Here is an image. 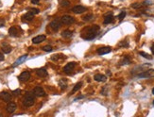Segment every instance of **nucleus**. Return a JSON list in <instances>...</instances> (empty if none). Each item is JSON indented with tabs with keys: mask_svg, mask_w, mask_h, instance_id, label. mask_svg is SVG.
<instances>
[{
	"mask_svg": "<svg viewBox=\"0 0 154 117\" xmlns=\"http://www.w3.org/2000/svg\"><path fill=\"white\" fill-rule=\"evenodd\" d=\"M29 12H31V13H33V14H38L39 12H40V10H38V9H34V8H31V9H29Z\"/></svg>",
	"mask_w": 154,
	"mask_h": 117,
	"instance_id": "nucleus-30",
	"label": "nucleus"
},
{
	"mask_svg": "<svg viewBox=\"0 0 154 117\" xmlns=\"http://www.w3.org/2000/svg\"><path fill=\"white\" fill-rule=\"evenodd\" d=\"M36 74H37V76H39L40 78H45V77H47V71H46V69H44V68H40V69H38L37 71H36Z\"/></svg>",
	"mask_w": 154,
	"mask_h": 117,
	"instance_id": "nucleus-13",
	"label": "nucleus"
},
{
	"mask_svg": "<svg viewBox=\"0 0 154 117\" xmlns=\"http://www.w3.org/2000/svg\"><path fill=\"white\" fill-rule=\"evenodd\" d=\"M33 94H34V95H36V96L41 97V96H44V95H45V92H44V90L42 87L37 86V87H35L34 90H33Z\"/></svg>",
	"mask_w": 154,
	"mask_h": 117,
	"instance_id": "nucleus-6",
	"label": "nucleus"
},
{
	"mask_svg": "<svg viewBox=\"0 0 154 117\" xmlns=\"http://www.w3.org/2000/svg\"><path fill=\"white\" fill-rule=\"evenodd\" d=\"M99 30V27L97 26V25H94L90 27L89 29H86V36H84V39L85 40H93L94 38H96L97 36V33Z\"/></svg>",
	"mask_w": 154,
	"mask_h": 117,
	"instance_id": "nucleus-1",
	"label": "nucleus"
},
{
	"mask_svg": "<svg viewBox=\"0 0 154 117\" xmlns=\"http://www.w3.org/2000/svg\"><path fill=\"white\" fill-rule=\"evenodd\" d=\"M82 19H83V21H85V22H87V21H91V20L94 19V15L93 14H87V15H85Z\"/></svg>",
	"mask_w": 154,
	"mask_h": 117,
	"instance_id": "nucleus-26",
	"label": "nucleus"
},
{
	"mask_svg": "<svg viewBox=\"0 0 154 117\" xmlns=\"http://www.w3.org/2000/svg\"><path fill=\"white\" fill-rule=\"evenodd\" d=\"M4 24H5L4 19H0V28H2V27L4 26Z\"/></svg>",
	"mask_w": 154,
	"mask_h": 117,
	"instance_id": "nucleus-34",
	"label": "nucleus"
},
{
	"mask_svg": "<svg viewBox=\"0 0 154 117\" xmlns=\"http://www.w3.org/2000/svg\"><path fill=\"white\" fill-rule=\"evenodd\" d=\"M19 80L21 81H27L28 80L29 78H30V73L28 72V71H24V72H22L21 75L19 76Z\"/></svg>",
	"mask_w": 154,
	"mask_h": 117,
	"instance_id": "nucleus-8",
	"label": "nucleus"
},
{
	"mask_svg": "<svg viewBox=\"0 0 154 117\" xmlns=\"http://www.w3.org/2000/svg\"><path fill=\"white\" fill-rule=\"evenodd\" d=\"M94 78H95V80L98 81V82H104V81L107 79V78H106V76H104V75H100V74L95 75Z\"/></svg>",
	"mask_w": 154,
	"mask_h": 117,
	"instance_id": "nucleus-17",
	"label": "nucleus"
},
{
	"mask_svg": "<svg viewBox=\"0 0 154 117\" xmlns=\"http://www.w3.org/2000/svg\"><path fill=\"white\" fill-rule=\"evenodd\" d=\"M69 5H70V2H69L68 0H62V1H61V7L66 8V7H69Z\"/></svg>",
	"mask_w": 154,
	"mask_h": 117,
	"instance_id": "nucleus-25",
	"label": "nucleus"
},
{
	"mask_svg": "<svg viewBox=\"0 0 154 117\" xmlns=\"http://www.w3.org/2000/svg\"><path fill=\"white\" fill-rule=\"evenodd\" d=\"M45 40V36L44 35H39V36H36L32 39V43L33 44H40Z\"/></svg>",
	"mask_w": 154,
	"mask_h": 117,
	"instance_id": "nucleus-16",
	"label": "nucleus"
},
{
	"mask_svg": "<svg viewBox=\"0 0 154 117\" xmlns=\"http://www.w3.org/2000/svg\"><path fill=\"white\" fill-rule=\"evenodd\" d=\"M139 54H140V55L142 56V57H144V58H147V59H152V57H151L150 55H148V54H147L146 52H140Z\"/></svg>",
	"mask_w": 154,
	"mask_h": 117,
	"instance_id": "nucleus-27",
	"label": "nucleus"
},
{
	"mask_svg": "<svg viewBox=\"0 0 154 117\" xmlns=\"http://www.w3.org/2000/svg\"><path fill=\"white\" fill-rule=\"evenodd\" d=\"M113 21V16H112V13H109L108 15H106L105 19H104V21H103V23L105 24V25H107V24H111V23Z\"/></svg>",
	"mask_w": 154,
	"mask_h": 117,
	"instance_id": "nucleus-19",
	"label": "nucleus"
},
{
	"mask_svg": "<svg viewBox=\"0 0 154 117\" xmlns=\"http://www.w3.org/2000/svg\"><path fill=\"white\" fill-rule=\"evenodd\" d=\"M143 5H144V6H150V5H152V2H151V1H148V0H146V1L143 2Z\"/></svg>",
	"mask_w": 154,
	"mask_h": 117,
	"instance_id": "nucleus-32",
	"label": "nucleus"
},
{
	"mask_svg": "<svg viewBox=\"0 0 154 117\" xmlns=\"http://www.w3.org/2000/svg\"><path fill=\"white\" fill-rule=\"evenodd\" d=\"M137 77L138 78H154V69H149V70H147V71H144L139 75H137Z\"/></svg>",
	"mask_w": 154,
	"mask_h": 117,
	"instance_id": "nucleus-4",
	"label": "nucleus"
},
{
	"mask_svg": "<svg viewBox=\"0 0 154 117\" xmlns=\"http://www.w3.org/2000/svg\"><path fill=\"white\" fill-rule=\"evenodd\" d=\"M9 34L12 37H17L18 36V30L16 27H11V29H9Z\"/></svg>",
	"mask_w": 154,
	"mask_h": 117,
	"instance_id": "nucleus-18",
	"label": "nucleus"
},
{
	"mask_svg": "<svg viewBox=\"0 0 154 117\" xmlns=\"http://www.w3.org/2000/svg\"><path fill=\"white\" fill-rule=\"evenodd\" d=\"M73 35V32L70 31V30H68V29H66V30H63V32H62V36L63 38H71Z\"/></svg>",
	"mask_w": 154,
	"mask_h": 117,
	"instance_id": "nucleus-21",
	"label": "nucleus"
},
{
	"mask_svg": "<svg viewBox=\"0 0 154 117\" xmlns=\"http://www.w3.org/2000/svg\"><path fill=\"white\" fill-rule=\"evenodd\" d=\"M112 51V48L109 47V46H105V47H100L98 49V53L99 55H105V54H108Z\"/></svg>",
	"mask_w": 154,
	"mask_h": 117,
	"instance_id": "nucleus-11",
	"label": "nucleus"
},
{
	"mask_svg": "<svg viewBox=\"0 0 154 117\" xmlns=\"http://www.w3.org/2000/svg\"><path fill=\"white\" fill-rule=\"evenodd\" d=\"M125 16H126V11H121V13L118 15V19L120 21H122L125 18Z\"/></svg>",
	"mask_w": 154,
	"mask_h": 117,
	"instance_id": "nucleus-31",
	"label": "nucleus"
},
{
	"mask_svg": "<svg viewBox=\"0 0 154 117\" xmlns=\"http://www.w3.org/2000/svg\"><path fill=\"white\" fill-rule=\"evenodd\" d=\"M74 13H82L84 11H86V8L83 7V6H75L74 8H72V10H71Z\"/></svg>",
	"mask_w": 154,
	"mask_h": 117,
	"instance_id": "nucleus-9",
	"label": "nucleus"
},
{
	"mask_svg": "<svg viewBox=\"0 0 154 117\" xmlns=\"http://www.w3.org/2000/svg\"><path fill=\"white\" fill-rule=\"evenodd\" d=\"M151 52H152V53L154 54V44L151 45Z\"/></svg>",
	"mask_w": 154,
	"mask_h": 117,
	"instance_id": "nucleus-38",
	"label": "nucleus"
},
{
	"mask_svg": "<svg viewBox=\"0 0 154 117\" xmlns=\"http://www.w3.org/2000/svg\"><path fill=\"white\" fill-rule=\"evenodd\" d=\"M152 94H153V95H154V88H153V89H152Z\"/></svg>",
	"mask_w": 154,
	"mask_h": 117,
	"instance_id": "nucleus-39",
	"label": "nucleus"
},
{
	"mask_svg": "<svg viewBox=\"0 0 154 117\" xmlns=\"http://www.w3.org/2000/svg\"><path fill=\"white\" fill-rule=\"evenodd\" d=\"M33 17H34V14L28 11V12H27L26 14L23 16V19L26 20V21H32V20H33Z\"/></svg>",
	"mask_w": 154,
	"mask_h": 117,
	"instance_id": "nucleus-20",
	"label": "nucleus"
},
{
	"mask_svg": "<svg viewBox=\"0 0 154 117\" xmlns=\"http://www.w3.org/2000/svg\"><path fill=\"white\" fill-rule=\"evenodd\" d=\"M0 117H2V115H1V114H0Z\"/></svg>",
	"mask_w": 154,
	"mask_h": 117,
	"instance_id": "nucleus-40",
	"label": "nucleus"
},
{
	"mask_svg": "<svg viewBox=\"0 0 154 117\" xmlns=\"http://www.w3.org/2000/svg\"><path fill=\"white\" fill-rule=\"evenodd\" d=\"M2 60H4V56H3V54L0 53V61H2Z\"/></svg>",
	"mask_w": 154,
	"mask_h": 117,
	"instance_id": "nucleus-37",
	"label": "nucleus"
},
{
	"mask_svg": "<svg viewBox=\"0 0 154 117\" xmlns=\"http://www.w3.org/2000/svg\"><path fill=\"white\" fill-rule=\"evenodd\" d=\"M59 85H60V87H61L62 90H64L65 88L67 87V81H66V79L62 78L61 80L59 81Z\"/></svg>",
	"mask_w": 154,
	"mask_h": 117,
	"instance_id": "nucleus-22",
	"label": "nucleus"
},
{
	"mask_svg": "<svg viewBox=\"0 0 154 117\" xmlns=\"http://www.w3.org/2000/svg\"><path fill=\"white\" fill-rule=\"evenodd\" d=\"M119 46H129V44H124V43H121V44H119Z\"/></svg>",
	"mask_w": 154,
	"mask_h": 117,
	"instance_id": "nucleus-36",
	"label": "nucleus"
},
{
	"mask_svg": "<svg viewBox=\"0 0 154 117\" xmlns=\"http://www.w3.org/2000/svg\"><path fill=\"white\" fill-rule=\"evenodd\" d=\"M130 63H131V58H129L128 56L124 57L123 59L120 61V64H121V65H126V64H130Z\"/></svg>",
	"mask_w": 154,
	"mask_h": 117,
	"instance_id": "nucleus-23",
	"label": "nucleus"
},
{
	"mask_svg": "<svg viewBox=\"0 0 154 117\" xmlns=\"http://www.w3.org/2000/svg\"><path fill=\"white\" fill-rule=\"evenodd\" d=\"M49 27L51 28L52 30L57 31L58 29L62 27V21H61V19H55V20H53L52 22L49 24Z\"/></svg>",
	"mask_w": 154,
	"mask_h": 117,
	"instance_id": "nucleus-3",
	"label": "nucleus"
},
{
	"mask_svg": "<svg viewBox=\"0 0 154 117\" xmlns=\"http://www.w3.org/2000/svg\"><path fill=\"white\" fill-rule=\"evenodd\" d=\"M144 5L143 4H141V3H133V4H132V8H133V9H141V8L143 7Z\"/></svg>",
	"mask_w": 154,
	"mask_h": 117,
	"instance_id": "nucleus-28",
	"label": "nucleus"
},
{
	"mask_svg": "<svg viewBox=\"0 0 154 117\" xmlns=\"http://www.w3.org/2000/svg\"><path fill=\"white\" fill-rule=\"evenodd\" d=\"M61 21H62V24H63V25H71V24L75 22V19L70 15H63L61 18Z\"/></svg>",
	"mask_w": 154,
	"mask_h": 117,
	"instance_id": "nucleus-5",
	"label": "nucleus"
},
{
	"mask_svg": "<svg viewBox=\"0 0 154 117\" xmlns=\"http://www.w3.org/2000/svg\"><path fill=\"white\" fill-rule=\"evenodd\" d=\"M43 50L45 52H51L52 51V46H50V45H45V46L43 47Z\"/></svg>",
	"mask_w": 154,
	"mask_h": 117,
	"instance_id": "nucleus-29",
	"label": "nucleus"
},
{
	"mask_svg": "<svg viewBox=\"0 0 154 117\" xmlns=\"http://www.w3.org/2000/svg\"><path fill=\"white\" fill-rule=\"evenodd\" d=\"M153 106H154V100H153Z\"/></svg>",
	"mask_w": 154,
	"mask_h": 117,
	"instance_id": "nucleus-41",
	"label": "nucleus"
},
{
	"mask_svg": "<svg viewBox=\"0 0 154 117\" xmlns=\"http://www.w3.org/2000/svg\"><path fill=\"white\" fill-rule=\"evenodd\" d=\"M17 109V106L14 102H9L7 105V111L10 112V113H12L14 112Z\"/></svg>",
	"mask_w": 154,
	"mask_h": 117,
	"instance_id": "nucleus-10",
	"label": "nucleus"
},
{
	"mask_svg": "<svg viewBox=\"0 0 154 117\" xmlns=\"http://www.w3.org/2000/svg\"><path fill=\"white\" fill-rule=\"evenodd\" d=\"M34 101H35L34 95H32V94H30V93H27L26 95L24 96L23 104H24V106H26V107H31V106H33Z\"/></svg>",
	"mask_w": 154,
	"mask_h": 117,
	"instance_id": "nucleus-2",
	"label": "nucleus"
},
{
	"mask_svg": "<svg viewBox=\"0 0 154 117\" xmlns=\"http://www.w3.org/2000/svg\"><path fill=\"white\" fill-rule=\"evenodd\" d=\"M20 93H21V90H15V91H13L12 92V95H20Z\"/></svg>",
	"mask_w": 154,
	"mask_h": 117,
	"instance_id": "nucleus-33",
	"label": "nucleus"
},
{
	"mask_svg": "<svg viewBox=\"0 0 154 117\" xmlns=\"http://www.w3.org/2000/svg\"><path fill=\"white\" fill-rule=\"evenodd\" d=\"M81 85H82V83H81V82H77V84L75 85V87L73 88V90H72V92H71V95H73V94H75L76 92H77V91L80 89Z\"/></svg>",
	"mask_w": 154,
	"mask_h": 117,
	"instance_id": "nucleus-24",
	"label": "nucleus"
},
{
	"mask_svg": "<svg viewBox=\"0 0 154 117\" xmlns=\"http://www.w3.org/2000/svg\"><path fill=\"white\" fill-rule=\"evenodd\" d=\"M1 49H2V51L4 52V53H10V52L11 51V46L9 44L7 43H3V44H1Z\"/></svg>",
	"mask_w": 154,
	"mask_h": 117,
	"instance_id": "nucleus-14",
	"label": "nucleus"
},
{
	"mask_svg": "<svg viewBox=\"0 0 154 117\" xmlns=\"http://www.w3.org/2000/svg\"><path fill=\"white\" fill-rule=\"evenodd\" d=\"M40 2V0H31V3L32 4H38Z\"/></svg>",
	"mask_w": 154,
	"mask_h": 117,
	"instance_id": "nucleus-35",
	"label": "nucleus"
},
{
	"mask_svg": "<svg viewBox=\"0 0 154 117\" xmlns=\"http://www.w3.org/2000/svg\"><path fill=\"white\" fill-rule=\"evenodd\" d=\"M0 98L2 100H4L5 102H10L11 99V95L9 94L8 92H2V93H0Z\"/></svg>",
	"mask_w": 154,
	"mask_h": 117,
	"instance_id": "nucleus-7",
	"label": "nucleus"
},
{
	"mask_svg": "<svg viewBox=\"0 0 154 117\" xmlns=\"http://www.w3.org/2000/svg\"><path fill=\"white\" fill-rule=\"evenodd\" d=\"M27 58H28V55H24V56L20 57L19 58H17V59L15 60V62L12 64V67H16V66H18L19 64H21L22 62H24Z\"/></svg>",
	"mask_w": 154,
	"mask_h": 117,
	"instance_id": "nucleus-15",
	"label": "nucleus"
},
{
	"mask_svg": "<svg viewBox=\"0 0 154 117\" xmlns=\"http://www.w3.org/2000/svg\"><path fill=\"white\" fill-rule=\"evenodd\" d=\"M75 66H76V63H75V62H69V63H67L66 65L64 66L63 71H64L65 73H70L71 71L74 69Z\"/></svg>",
	"mask_w": 154,
	"mask_h": 117,
	"instance_id": "nucleus-12",
	"label": "nucleus"
}]
</instances>
